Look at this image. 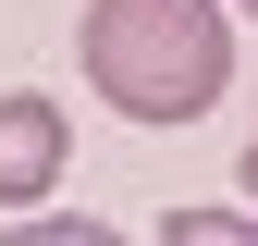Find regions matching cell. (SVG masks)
<instances>
[{
    "label": "cell",
    "mask_w": 258,
    "mask_h": 246,
    "mask_svg": "<svg viewBox=\"0 0 258 246\" xmlns=\"http://www.w3.org/2000/svg\"><path fill=\"white\" fill-rule=\"evenodd\" d=\"M74 49L123 123H197L234 86V0H86Z\"/></svg>",
    "instance_id": "cell-1"
},
{
    "label": "cell",
    "mask_w": 258,
    "mask_h": 246,
    "mask_svg": "<svg viewBox=\"0 0 258 246\" xmlns=\"http://www.w3.org/2000/svg\"><path fill=\"white\" fill-rule=\"evenodd\" d=\"M61 172H74V123H61V99L13 86V99H0V209H37Z\"/></svg>",
    "instance_id": "cell-2"
},
{
    "label": "cell",
    "mask_w": 258,
    "mask_h": 246,
    "mask_svg": "<svg viewBox=\"0 0 258 246\" xmlns=\"http://www.w3.org/2000/svg\"><path fill=\"white\" fill-rule=\"evenodd\" d=\"M160 246H258V209H160Z\"/></svg>",
    "instance_id": "cell-3"
},
{
    "label": "cell",
    "mask_w": 258,
    "mask_h": 246,
    "mask_svg": "<svg viewBox=\"0 0 258 246\" xmlns=\"http://www.w3.org/2000/svg\"><path fill=\"white\" fill-rule=\"evenodd\" d=\"M0 246H123L111 222H74V209H37V222H13Z\"/></svg>",
    "instance_id": "cell-4"
},
{
    "label": "cell",
    "mask_w": 258,
    "mask_h": 246,
    "mask_svg": "<svg viewBox=\"0 0 258 246\" xmlns=\"http://www.w3.org/2000/svg\"><path fill=\"white\" fill-rule=\"evenodd\" d=\"M246 209H258V136H246Z\"/></svg>",
    "instance_id": "cell-5"
},
{
    "label": "cell",
    "mask_w": 258,
    "mask_h": 246,
    "mask_svg": "<svg viewBox=\"0 0 258 246\" xmlns=\"http://www.w3.org/2000/svg\"><path fill=\"white\" fill-rule=\"evenodd\" d=\"M234 13H246V25H258V0H234Z\"/></svg>",
    "instance_id": "cell-6"
}]
</instances>
